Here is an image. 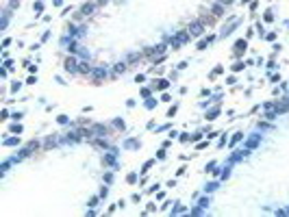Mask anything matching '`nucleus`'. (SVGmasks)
Returning a JSON list of instances; mask_svg holds the SVG:
<instances>
[{
    "label": "nucleus",
    "mask_w": 289,
    "mask_h": 217,
    "mask_svg": "<svg viewBox=\"0 0 289 217\" xmlns=\"http://www.w3.org/2000/svg\"><path fill=\"white\" fill-rule=\"evenodd\" d=\"M187 37H189L187 33H178V35H176V39H172V46H174V48H178L181 43H185V41H187Z\"/></svg>",
    "instance_id": "obj_1"
},
{
    "label": "nucleus",
    "mask_w": 289,
    "mask_h": 217,
    "mask_svg": "<svg viewBox=\"0 0 289 217\" xmlns=\"http://www.w3.org/2000/svg\"><path fill=\"white\" fill-rule=\"evenodd\" d=\"M202 28H204V26H202V22H196V24H191L189 33H191V35H200V33H202Z\"/></svg>",
    "instance_id": "obj_2"
},
{
    "label": "nucleus",
    "mask_w": 289,
    "mask_h": 217,
    "mask_svg": "<svg viewBox=\"0 0 289 217\" xmlns=\"http://www.w3.org/2000/svg\"><path fill=\"white\" fill-rule=\"evenodd\" d=\"M241 50H246V41H237V46H235V52L239 54Z\"/></svg>",
    "instance_id": "obj_3"
},
{
    "label": "nucleus",
    "mask_w": 289,
    "mask_h": 217,
    "mask_svg": "<svg viewBox=\"0 0 289 217\" xmlns=\"http://www.w3.org/2000/svg\"><path fill=\"white\" fill-rule=\"evenodd\" d=\"M74 65H76L74 59H67V61H65V67H67V69H74Z\"/></svg>",
    "instance_id": "obj_4"
},
{
    "label": "nucleus",
    "mask_w": 289,
    "mask_h": 217,
    "mask_svg": "<svg viewBox=\"0 0 289 217\" xmlns=\"http://www.w3.org/2000/svg\"><path fill=\"white\" fill-rule=\"evenodd\" d=\"M213 13H215V15H222V5L215 7V9H213Z\"/></svg>",
    "instance_id": "obj_5"
},
{
    "label": "nucleus",
    "mask_w": 289,
    "mask_h": 217,
    "mask_svg": "<svg viewBox=\"0 0 289 217\" xmlns=\"http://www.w3.org/2000/svg\"><path fill=\"white\" fill-rule=\"evenodd\" d=\"M222 2H224V5H228V2H233V0H222Z\"/></svg>",
    "instance_id": "obj_6"
}]
</instances>
